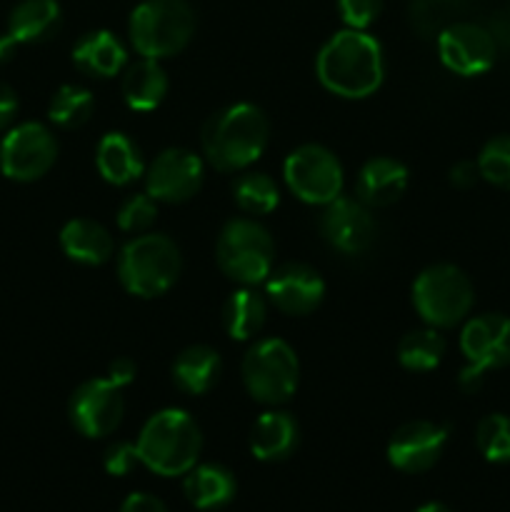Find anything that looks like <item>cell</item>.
Listing matches in <instances>:
<instances>
[{"mask_svg": "<svg viewBox=\"0 0 510 512\" xmlns=\"http://www.w3.org/2000/svg\"><path fill=\"white\" fill-rule=\"evenodd\" d=\"M95 165L105 183L115 185V188L135 183L138 178H143L145 168H148L138 143L125 133H105L100 138L98 150H95Z\"/></svg>", "mask_w": 510, "mask_h": 512, "instance_id": "44dd1931", "label": "cell"}, {"mask_svg": "<svg viewBox=\"0 0 510 512\" xmlns=\"http://www.w3.org/2000/svg\"><path fill=\"white\" fill-rule=\"evenodd\" d=\"M480 180V170L475 160H460L450 168V185L458 190H468L473 188L475 183Z\"/></svg>", "mask_w": 510, "mask_h": 512, "instance_id": "8d00e7d4", "label": "cell"}, {"mask_svg": "<svg viewBox=\"0 0 510 512\" xmlns=\"http://www.w3.org/2000/svg\"><path fill=\"white\" fill-rule=\"evenodd\" d=\"M143 178L145 193L158 203H188L203 188L205 163L193 150L168 148L145 168Z\"/></svg>", "mask_w": 510, "mask_h": 512, "instance_id": "7c38bea8", "label": "cell"}, {"mask_svg": "<svg viewBox=\"0 0 510 512\" xmlns=\"http://www.w3.org/2000/svg\"><path fill=\"white\" fill-rule=\"evenodd\" d=\"M283 178L290 193L308 205H328L343 195L345 173L338 155L325 145H300L285 158Z\"/></svg>", "mask_w": 510, "mask_h": 512, "instance_id": "9c48e42d", "label": "cell"}, {"mask_svg": "<svg viewBox=\"0 0 510 512\" xmlns=\"http://www.w3.org/2000/svg\"><path fill=\"white\" fill-rule=\"evenodd\" d=\"M168 75H165L160 60L140 58L138 63L128 65L123 73V100L135 113H150L160 108V103L168 95Z\"/></svg>", "mask_w": 510, "mask_h": 512, "instance_id": "484cf974", "label": "cell"}, {"mask_svg": "<svg viewBox=\"0 0 510 512\" xmlns=\"http://www.w3.org/2000/svg\"><path fill=\"white\" fill-rule=\"evenodd\" d=\"M445 355V338L438 333V328H425L410 330L408 335H403V340L398 343V363L405 370H413V373H428L440 365Z\"/></svg>", "mask_w": 510, "mask_h": 512, "instance_id": "83f0119b", "label": "cell"}, {"mask_svg": "<svg viewBox=\"0 0 510 512\" xmlns=\"http://www.w3.org/2000/svg\"><path fill=\"white\" fill-rule=\"evenodd\" d=\"M320 233L328 240L330 248L343 255H360L370 250L378 235L373 213L358 198H335L333 203L323 205L320 215Z\"/></svg>", "mask_w": 510, "mask_h": 512, "instance_id": "9a60e30c", "label": "cell"}, {"mask_svg": "<svg viewBox=\"0 0 510 512\" xmlns=\"http://www.w3.org/2000/svg\"><path fill=\"white\" fill-rule=\"evenodd\" d=\"M120 512H168L163 500L150 493H133L123 500Z\"/></svg>", "mask_w": 510, "mask_h": 512, "instance_id": "74e56055", "label": "cell"}, {"mask_svg": "<svg viewBox=\"0 0 510 512\" xmlns=\"http://www.w3.org/2000/svg\"><path fill=\"white\" fill-rule=\"evenodd\" d=\"M118 383L105 375V378L85 380L83 385L75 388L70 395L68 415L73 428L85 438H105L115 433L125 415V398Z\"/></svg>", "mask_w": 510, "mask_h": 512, "instance_id": "8fae6325", "label": "cell"}, {"mask_svg": "<svg viewBox=\"0 0 510 512\" xmlns=\"http://www.w3.org/2000/svg\"><path fill=\"white\" fill-rule=\"evenodd\" d=\"M223 375V358L210 345H188L173 360V383L185 395H205Z\"/></svg>", "mask_w": 510, "mask_h": 512, "instance_id": "603a6c76", "label": "cell"}, {"mask_svg": "<svg viewBox=\"0 0 510 512\" xmlns=\"http://www.w3.org/2000/svg\"><path fill=\"white\" fill-rule=\"evenodd\" d=\"M408 180V168L400 160L378 155L360 168L358 180H355V195L370 210L388 208L403 198L408 190Z\"/></svg>", "mask_w": 510, "mask_h": 512, "instance_id": "ac0fdd59", "label": "cell"}, {"mask_svg": "<svg viewBox=\"0 0 510 512\" xmlns=\"http://www.w3.org/2000/svg\"><path fill=\"white\" fill-rule=\"evenodd\" d=\"M483 383H485V370L475 368V365L470 363L460 370L458 385L460 390H465V393H478V390L483 388Z\"/></svg>", "mask_w": 510, "mask_h": 512, "instance_id": "60d3db41", "label": "cell"}, {"mask_svg": "<svg viewBox=\"0 0 510 512\" xmlns=\"http://www.w3.org/2000/svg\"><path fill=\"white\" fill-rule=\"evenodd\" d=\"M298 440V420L288 410H265L250 430V453L263 463H278L295 453Z\"/></svg>", "mask_w": 510, "mask_h": 512, "instance_id": "d6986e66", "label": "cell"}, {"mask_svg": "<svg viewBox=\"0 0 510 512\" xmlns=\"http://www.w3.org/2000/svg\"><path fill=\"white\" fill-rule=\"evenodd\" d=\"M73 63L90 78H115L128 63V50L110 30H90L75 43Z\"/></svg>", "mask_w": 510, "mask_h": 512, "instance_id": "ffe728a7", "label": "cell"}, {"mask_svg": "<svg viewBox=\"0 0 510 512\" xmlns=\"http://www.w3.org/2000/svg\"><path fill=\"white\" fill-rule=\"evenodd\" d=\"M480 178L495 188L510 190V135H495L483 145L478 155Z\"/></svg>", "mask_w": 510, "mask_h": 512, "instance_id": "1f68e13d", "label": "cell"}, {"mask_svg": "<svg viewBox=\"0 0 510 512\" xmlns=\"http://www.w3.org/2000/svg\"><path fill=\"white\" fill-rule=\"evenodd\" d=\"M448 445V428L435 420H410L400 425L388 440V463L408 475L433 468Z\"/></svg>", "mask_w": 510, "mask_h": 512, "instance_id": "5bb4252c", "label": "cell"}, {"mask_svg": "<svg viewBox=\"0 0 510 512\" xmlns=\"http://www.w3.org/2000/svg\"><path fill=\"white\" fill-rule=\"evenodd\" d=\"M265 298L285 315H308L323 303L325 280L310 265L285 263L273 268L265 280Z\"/></svg>", "mask_w": 510, "mask_h": 512, "instance_id": "2e32d148", "label": "cell"}, {"mask_svg": "<svg viewBox=\"0 0 510 512\" xmlns=\"http://www.w3.org/2000/svg\"><path fill=\"white\" fill-rule=\"evenodd\" d=\"M18 95H15V90L10 88L8 83H0V130L8 128L10 123L15 120V115H18Z\"/></svg>", "mask_w": 510, "mask_h": 512, "instance_id": "f35d334b", "label": "cell"}, {"mask_svg": "<svg viewBox=\"0 0 510 512\" xmlns=\"http://www.w3.org/2000/svg\"><path fill=\"white\" fill-rule=\"evenodd\" d=\"M438 55L450 73L475 78L493 68L498 58V40L483 25L455 20L438 33Z\"/></svg>", "mask_w": 510, "mask_h": 512, "instance_id": "4fadbf2b", "label": "cell"}, {"mask_svg": "<svg viewBox=\"0 0 510 512\" xmlns=\"http://www.w3.org/2000/svg\"><path fill=\"white\" fill-rule=\"evenodd\" d=\"M58 160V140L43 123H20L0 143V170L18 183L40 180Z\"/></svg>", "mask_w": 510, "mask_h": 512, "instance_id": "30bf717a", "label": "cell"}, {"mask_svg": "<svg viewBox=\"0 0 510 512\" xmlns=\"http://www.w3.org/2000/svg\"><path fill=\"white\" fill-rule=\"evenodd\" d=\"M233 200L243 213L268 215L278 208L280 188L268 173L258 170H243L233 183Z\"/></svg>", "mask_w": 510, "mask_h": 512, "instance_id": "f1b7e54d", "label": "cell"}, {"mask_svg": "<svg viewBox=\"0 0 510 512\" xmlns=\"http://www.w3.org/2000/svg\"><path fill=\"white\" fill-rule=\"evenodd\" d=\"M18 48H20V45L15 43L13 35H10L8 30H5V33H0V65L8 63V60H13L15 50H18Z\"/></svg>", "mask_w": 510, "mask_h": 512, "instance_id": "b9f144b4", "label": "cell"}, {"mask_svg": "<svg viewBox=\"0 0 510 512\" xmlns=\"http://www.w3.org/2000/svg\"><path fill=\"white\" fill-rule=\"evenodd\" d=\"M105 375H108L113 383H118L120 388H128V385L135 380V375H138V365H135L130 358H118L108 365V373Z\"/></svg>", "mask_w": 510, "mask_h": 512, "instance_id": "ab89813d", "label": "cell"}, {"mask_svg": "<svg viewBox=\"0 0 510 512\" xmlns=\"http://www.w3.org/2000/svg\"><path fill=\"white\" fill-rule=\"evenodd\" d=\"M475 290L468 275L450 263L425 268L413 283V305L430 328H455L473 310Z\"/></svg>", "mask_w": 510, "mask_h": 512, "instance_id": "ba28073f", "label": "cell"}, {"mask_svg": "<svg viewBox=\"0 0 510 512\" xmlns=\"http://www.w3.org/2000/svg\"><path fill=\"white\" fill-rule=\"evenodd\" d=\"M460 350L465 360L480 370L510 365V318L503 313H485L465 320L460 330Z\"/></svg>", "mask_w": 510, "mask_h": 512, "instance_id": "e0dca14e", "label": "cell"}, {"mask_svg": "<svg viewBox=\"0 0 510 512\" xmlns=\"http://www.w3.org/2000/svg\"><path fill=\"white\" fill-rule=\"evenodd\" d=\"M118 228L123 233L143 235L153 228V223L158 220V200L150 198L148 193H135L128 200H123V205L118 208Z\"/></svg>", "mask_w": 510, "mask_h": 512, "instance_id": "836d02e7", "label": "cell"}, {"mask_svg": "<svg viewBox=\"0 0 510 512\" xmlns=\"http://www.w3.org/2000/svg\"><path fill=\"white\" fill-rule=\"evenodd\" d=\"M415 512H453V510H450L448 505H443V503H425V505H420V508Z\"/></svg>", "mask_w": 510, "mask_h": 512, "instance_id": "7bdbcfd3", "label": "cell"}, {"mask_svg": "<svg viewBox=\"0 0 510 512\" xmlns=\"http://www.w3.org/2000/svg\"><path fill=\"white\" fill-rule=\"evenodd\" d=\"M63 10L55 0H23L13 8L8 33L18 45L48 43L60 33Z\"/></svg>", "mask_w": 510, "mask_h": 512, "instance_id": "cb8c5ba5", "label": "cell"}, {"mask_svg": "<svg viewBox=\"0 0 510 512\" xmlns=\"http://www.w3.org/2000/svg\"><path fill=\"white\" fill-rule=\"evenodd\" d=\"M95 98L88 88L83 85H60L53 93L48 105V118L53 120L58 128L75 130L83 128L90 118H93Z\"/></svg>", "mask_w": 510, "mask_h": 512, "instance_id": "f546056e", "label": "cell"}, {"mask_svg": "<svg viewBox=\"0 0 510 512\" xmlns=\"http://www.w3.org/2000/svg\"><path fill=\"white\" fill-rule=\"evenodd\" d=\"M463 8V0H413L410 18L423 35H438L453 23V15Z\"/></svg>", "mask_w": 510, "mask_h": 512, "instance_id": "d6a6232c", "label": "cell"}, {"mask_svg": "<svg viewBox=\"0 0 510 512\" xmlns=\"http://www.w3.org/2000/svg\"><path fill=\"white\" fill-rule=\"evenodd\" d=\"M243 385L248 395L258 403L278 408L288 403L300 383V360L293 345L283 338H260L245 353Z\"/></svg>", "mask_w": 510, "mask_h": 512, "instance_id": "52a82bcc", "label": "cell"}, {"mask_svg": "<svg viewBox=\"0 0 510 512\" xmlns=\"http://www.w3.org/2000/svg\"><path fill=\"white\" fill-rule=\"evenodd\" d=\"M215 260L223 275L238 285H260L275 265V243L255 218H233L223 225L215 243Z\"/></svg>", "mask_w": 510, "mask_h": 512, "instance_id": "8992f818", "label": "cell"}, {"mask_svg": "<svg viewBox=\"0 0 510 512\" xmlns=\"http://www.w3.org/2000/svg\"><path fill=\"white\" fill-rule=\"evenodd\" d=\"M103 465L108 475L125 478V475H130L140 465L138 445L128 443V440H118V443L108 445V450L103 453Z\"/></svg>", "mask_w": 510, "mask_h": 512, "instance_id": "d590c367", "label": "cell"}, {"mask_svg": "<svg viewBox=\"0 0 510 512\" xmlns=\"http://www.w3.org/2000/svg\"><path fill=\"white\" fill-rule=\"evenodd\" d=\"M270 140V120L258 105L235 103L210 115L203 125V155L220 173H243L260 155Z\"/></svg>", "mask_w": 510, "mask_h": 512, "instance_id": "7a4b0ae2", "label": "cell"}, {"mask_svg": "<svg viewBox=\"0 0 510 512\" xmlns=\"http://www.w3.org/2000/svg\"><path fill=\"white\" fill-rule=\"evenodd\" d=\"M183 273V255L175 240L163 233H143L120 248V285L135 298H160L178 283Z\"/></svg>", "mask_w": 510, "mask_h": 512, "instance_id": "277c9868", "label": "cell"}, {"mask_svg": "<svg viewBox=\"0 0 510 512\" xmlns=\"http://www.w3.org/2000/svg\"><path fill=\"white\" fill-rule=\"evenodd\" d=\"M183 493L188 503L198 510H218L225 508L238 493L235 475L225 465L205 463L195 465L185 473Z\"/></svg>", "mask_w": 510, "mask_h": 512, "instance_id": "d4e9b609", "label": "cell"}, {"mask_svg": "<svg viewBox=\"0 0 510 512\" xmlns=\"http://www.w3.org/2000/svg\"><path fill=\"white\" fill-rule=\"evenodd\" d=\"M60 248L73 263L103 265L113 258L115 240L105 225L90 218H73L60 230Z\"/></svg>", "mask_w": 510, "mask_h": 512, "instance_id": "7402d4cb", "label": "cell"}, {"mask_svg": "<svg viewBox=\"0 0 510 512\" xmlns=\"http://www.w3.org/2000/svg\"><path fill=\"white\" fill-rule=\"evenodd\" d=\"M268 318V298L253 285H240L223 303V328L238 343L255 340Z\"/></svg>", "mask_w": 510, "mask_h": 512, "instance_id": "4316f807", "label": "cell"}, {"mask_svg": "<svg viewBox=\"0 0 510 512\" xmlns=\"http://www.w3.org/2000/svg\"><path fill=\"white\" fill-rule=\"evenodd\" d=\"M128 35L140 58H173L195 35V13L188 0H143L130 13Z\"/></svg>", "mask_w": 510, "mask_h": 512, "instance_id": "5b68a950", "label": "cell"}, {"mask_svg": "<svg viewBox=\"0 0 510 512\" xmlns=\"http://www.w3.org/2000/svg\"><path fill=\"white\" fill-rule=\"evenodd\" d=\"M315 73L320 85L338 98H368L383 85L385 78L383 45L368 30H338L320 48Z\"/></svg>", "mask_w": 510, "mask_h": 512, "instance_id": "6da1fadb", "label": "cell"}, {"mask_svg": "<svg viewBox=\"0 0 510 512\" xmlns=\"http://www.w3.org/2000/svg\"><path fill=\"white\" fill-rule=\"evenodd\" d=\"M338 13L345 28L368 30L383 13V0H338Z\"/></svg>", "mask_w": 510, "mask_h": 512, "instance_id": "e575fe53", "label": "cell"}, {"mask_svg": "<svg viewBox=\"0 0 510 512\" xmlns=\"http://www.w3.org/2000/svg\"><path fill=\"white\" fill-rule=\"evenodd\" d=\"M475 445L488 463H510V415L493 413L483 418L475 430Z\"/></svg>", "mask_w": 510, "mask_h": 512, "instance_id": "4dcf8cb0", "label": "cell"}, {"mask_svg": "<svg viewBox=\"0 0 510 512\" xmlns=\"http://www.w3.org/2000/svg\"><path fill=\"white\" fill-rule=\"evenodd\" d=\"M135 445L140 465L163 478H175L198 465L203 433L188 410L165 408L145 420Z\"/></svg>", "mask_w": 510, "mask_h": 512, "instance_id": "3957f363", "label": "cell"}]
</instances>
